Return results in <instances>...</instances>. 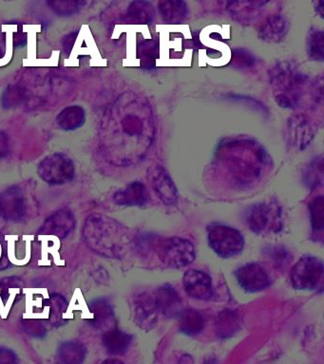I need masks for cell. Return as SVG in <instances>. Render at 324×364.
Segmentation results:
<instances>
[{
	"mask_svg": "<svg viewBox=\"0 0 324 364\" xmlns=\"http://www.w3.org/2000/svg\"><path fill=\"white\" fill-rule=\"evenodd\" d=\"M100 136L104 153L112 165L126 167L140 162L155 138L151 104L134 93L120 96L104 114Z\"/></svg>",
	"mask_w": 324,
	"mask_h": 364,
	"instance_id": "cell-1",
	"label": "cell"
},
{
	"mask_svg": "<svg viewBox=\"0 0 324 364\" xmlns=\"http://www.w3.org/2000/svg\"><path fill=\"white\" fill-rule=\"evenodd\" d=\"M220 160L238 176L257 177L267 162L266 153L260 145L249 140H234L221 146Z\"/></svg>",
	"mask_w": 324,
	"mask_h": 364,
	"instance_id": "cell-2",
	"label": "cell"
},
{
	"mask_svg": "<svg viewBox=\"0 0 324 364\" xmlns=\"http://www.w3.org/2000/svg\"><path fill=\"white\" fill-rule=\"evenodd\" d=\"M87 245L94 252L115 258L122 243V230L114 220L102 214H92L87 219L83 228Z\"/></svg>",
	"mask_w": 324,
	"mask_h": 364,
	"instance_id": "cell-3",
	"label": "cell"
},
{
	"mask_svg": "<svg viewBox=\"0 0 324 364\" xmlns=\"http://www.w3.org/2000/svg\"><path fill=\"white\" fill-rule=\"evenodd\" d=\"M271 84L279 106L295 109L306 94L309 78L292 65L281 63L272 70Z\"/></svg>",
	"mask_w": 324,
	"mask_h": 364,
	"instance_id": "cell-4",
	"label": "cell"
},
{
	"mask_svg": "<svg viewBox=\"0 0 324 364\" xmlns=\"http://www.w3.org/2000/svg\"><path fill=\"white\" fill-rule=\"evenodd\" d=\"M208 243L217 255L225 259L235 258L244 247L241 231L224 225L208 228Z\"/></svg>",
	"mask_w": 324,
	"mask_h": 364,
	"instance_id": "cell-5",
	"label": "cell"
},
{
	"mask_svg": "<svg viewBox=\"0 0 324 364\" xmlns=\"http://www.w3.org/2000/svg\"><path fill=\"white\" fill-rule=\"evenodd\" d=\"M38 176L50 185H63L72 182L75 166L67 155L55 153L45 158L38 165Z\"/></svg>",
	"mask_w": 324,
	"mask_h": 364,
	"instance_id": "cell-6",
	"label": "cell"
},
{
	"mask_svg": "<svg viewBox=\"0 0 324 364\" xmlns=\"http://www.w3.org/2000/svg\"><path fill=\"white\" fill-rule=\"evenodd\" d=\"M323 279V263L320 258L306 255L292 268L290 280L296 289L315 290Z\"/></svg>",
	"mask_w": 324,
	"mask_h": 364,
	"instance_id": "cell-7",
	"label": "cell"
},
{
	"mask_svg": "<svg viewBox=\"0 0 324 364\" xmlns=\"http://www.w3.org/2000/svg\"><path fill=\"white\" fill-rule=\"evenodd\" d=\"M193 243L180 237H171L161 244L159 258L163 263L173 268H184L195 259Z\"/></svg>",
	"mask_w": 324,
	"mask_h": 364,
	"instance_id": "cell-8",
	"label": "cell"
},
{
	"mask_svg": "<svg viewBox=\"0 0 324 364\" xmlns=\"http://www.w3.org/2000/svg\"><path fill=\"white\" fill-rule=\"evenodd\" d=\"M30 214L26 192L19 186H12L0 193V216L8 221L19 222Z\"/></svg>",
	"mask_w": 324,
	"mask_h": 364,
	"instance_id": "cell-9",
	"label": "cell"
},
{
	"mask_svg": "<svg viewBox=\"0 0 324 364\" xmlns=\"http://www.w3.org/2000/svg\"><path fill=\"white\" fill-rule=\"evenodd\" d=\"M148 180L157 197L166 205L176 204L178 200V191L170 174L163 166L155 165L148 170Z\"/></svg>",
	"mask_w": 324,
	"mask_h": 364,
	"instance_id": "cell-10",
	"label": "cell"
},
{
	"mask_svg": "<svg viewBox=\"0 0 324 364\" xmlns=\"http://www.w3.org/2000/svg\"><path fill=\"white\" fill-rule=\"evenodd\" d=\"M235 276L239 287L247 292H261L269 287L270 277L261 265L250 263L236 270Z\"/></svg>",
	"mask_w": 324,
	"mask_h": 364,
	"instance_id": "cell-11",
	"label": "cell"
},
{
	"mask_svg": "<svg viewBox=\"0 0 324 364\" xmlns=\"http://www.w3.org/2000/svg\"><path fill=\"white\" fill-rule=\"evenodd\" d=\"M75 226V216L69 209H61L48 217L42 225L39 236L64 238L72 233Z\"/></svg>",
	"mask_w": 324,
	"mask_h": 364,
	"instance_id": "cell-12",
	"label": "cell"
},
{
	"mask_svg": "<svg viewBox=\"0 0 324 364\" xmlns=\"http://www.w3.org/2000/svg\"><path fill=\"white\" fill-rule=\"evenodd\" d=\"M183 284L190 297L205 301L212 298V281L207 273L197 270H188L183 277Z\"/></svg>",
	"mask_w": 324,
	"mask_h": 364,
	"instance_id": "cell-13",
	"label": "cell"
},
{
	"mask_svg": "<svg viewBox=\"0 0 324 364\" xmlns=\"http://www.w3.org/2000/svg\"><path fill=\"white\" fill-rule=\"evenodd\" d=\"M287 138L289 145L298 150H303L310 145L314 138V129L308 118L304 116H294L289 120L287 126Z\"/></svg>",
	"mask_w": 324,
	"mask_h": 364,
	"instance_id": "cell-14",
	"label": "cell"
},
{
	"mask_svg": "<svg viewBox=\"0 0 324 364\" xmlns=\"http://www.w3.org/2000/svg\"><path fill=\"white\" fill-rule=\"evenodd\" d=\"M158 310L154 299L146 293L138 295L134 301V320L140 329L151 330L158 321Z\"/></svg>",
	"mask_w": 324,
	"mask_h": 364,
	"instance_id": "cell-15",
	"label": "cell"
},
{
	"mask_svg": "<svg viewBox=\"0 0 324 364\" xmlns=\"http://www.w3.org/2000/svg\"><path fill=\"white\" fill-rule=\"evenodd\" d=\"M153 299L158 312L165 317H178L182 311L181 298L171 285L167 284L158 287Z\"/></svg>",
	"mask_w": 324,
	"mask_h": 364,
	"instance_id": "cell-16",
	"label": "cell"
},
{
	"mask_svg": "<svg viewBox=\"0 0 324 364\" xmlns=\"http://www.w3.org/2000/svg\"><path fill=\"white\" fill-rule=\"evenodd\" d=\"M289 30V23L280 15L270 16L264 21L259 29V36L261 40L269 43H278L283 40Z\"/></svg>",
	"mask_w": 324,
	"mask_h": 364,
	"instance_id": "cell-17",
	"label": "cell"
},
{
	"mask_svg": "<svg viewBox=\"0 0 324 364\" xmlns=\"http://www.w3.org/2000/svg\"><path fill=\"white\" fill-rule=\"evenodd\" d=\"M114 199L120 206H143L148 200V191L142 182H134L129 183L123 190L117 192Z\"/></svg>",
	"mask_w": 324,
	"mask_h": 364,
	"instance_id": "cell-18",
	"label": "cell"
},
{
	"mask_svg": "<svg viewBox=\"0 0 324 364\" xmlns=\"http://www.w3.org/2000/svg\"><path fill=\"white\" fill-rule=\"evenodd\" d=\"M91 312L92 314V326L98 329L109 330L114 329L115 321L114 310L111 304L105 299H99L91 304Z\"/></svg>",
	"mask_w": 324,
	"mask_h": 364,
	"instance_id": "cell-19",
	"label": "cell"
},
{
	"mask_svg": "<svg viewBox=\"0 0 324 364\" xmlns=\"http://www.w3.org/2000/svg\"><path fill=\"white\" fill-rule=\"evenodd\" d=\"M86 121V112L82 106H70L65 107L58 118L56 123L65 131H73L83 126Z\"/></svg>",
	"mask_w": 324,
	"mask_h": 364,
	"instance_id": "cell-20",
	"label": "cell"
},
{
	"mask_svg": "<svg viewBox=\"0 0 324 364\" xmlns=\"http://www.w3.org/2000/svg\"><path fill=\"white\" fill-rule=\"evenodd\" d=\"M132 337L128 333L118 329L107 331L103 337V344L109 354L121 355L125 354L131 346Z\"/></svg>",
	"mask_w": 324,
	"mask_h": 364,
	"instance_id": "cell-21",
	"label": "cell"
},
{
	"mask_svg": "<svg viewBox=\"0 0 324 364\" xmlns=\"http://www.w3.org/2000/svg\"><path fill=\"white\" fill-rule=\"evenodd\" d=\"M179 330L187 336H196L205 327V319L201 312L195 309L182 310L178 317Z\"/></svg>",
	"mask_w": 324,
	"mask_h": 364,
	"instance_id": "cell-22",
	"label": "cell"
},
{
	"mask_svg": "<svg viewBox=\"0 0 324 364\" xmlns=\"http://www.w3.org/2000/svg\"><path fill=\"white\" fill-rule=\"evenodd\" d=\"M159 11L163 21L170 24H178L184 21L188 15V7L184 1H160Z\"/></svg>",
	"mask_w": 324,
	"mask_h": 364,
	"instance_id": "cell-23",
	"label": "cell"
},
{
	"mask_svg": "<svg viewBox=\"0 0 324 364\" xmlns=\"http://www.w3.org/2000/svg\"><path fill=\"white\" fill-rule=\"evenodd\" d=\"M272 211L271 206L264 204V203L253 206L247 213V224L255 233H261L269 226L270 220L274 214Z\"/></svg>",
	"mask_w": 324,
	"mask_h": 364,
	"instance_id": "cell-24",
	"label": "cell"
},
{
	"mask_svg": "<svg viewBox=\"0 0 324 364\" xmlns=\"http://www.w3.org/2000/svg\"><path fill=\"white\" fill-rule=\"evenodd\" d=\"M86 348L83 344L69 341L62 344L58 350L59 364H82L85 360Z\"/></svg>",
	"mask_w": 324,
	"mask_h": 364,
	"instance_id": "cell-25",
	"label": "cell"
},
{
	"mask_svg": "<svg viewBox=\"0 0 324 364\" xmlns=\"http://www.w3.org/2000/svg\"><path fill=\"white\" fill-rule=\"evenodd\" d=\"M154 18V9L146 1H134L129 5L126 19L131 23L148 24Z\"/></svg>",
	"mask_w": 324,
	"mask_h": 364,
	"instance_id": "cell-26",
	"label": "cell"
},
{
	"mask_svg": "<svg viewBox=\"0 0 324 364\" xmlns=\"http://www.w3.org/2000/svg\"><path fill=\"white\" fill-rule=\"evenodd\" d=\"M269 4V2H230L228 10L230 11L231 15L239 21H250L252 18H255L259 11Z\"/></svg>",
	"mask_w": 324,
	"mask_h": 364,
	"instance_id": "cell-27",
	"label": "cell"
},
{
	"mask_svg": "<svg viewBox=\"0 0 324 364\" xmlns=\"http://www.w3.org/2000/svg\"><path fill=\"white\" fill-rule=\"evenodd\" d=\"M27 99V90L21 84H11L1 96V104L4 109H11L24 103Z\"/></svg>",
	"mask_w": 324,
	"mask_h": 364,
	"instance_id": "cell-28",
	"label": "cell"
},
{
	"mask_svg": "<svg viewBox=\"0 0 324 364\" xmlns=\"http://www.w3.org/2000/svg\"><path fill=\"white\" fill-rule=\"evenodd\" d=\"M307 49L309 57L314 61H323L324 57V35L323 31L313 29L310 31L307 39Z\"/></svg>",
	"mask_w": 324,
	"mask_h": 364,
	"instance_id": "cell-29",
	"label": "cell"
},
{
	"mask_svg": "<svg viewBox=\"0 0 324 364\" xmlns=\"http://www.w3.org/2000/svg\"><path fill=\"white\" fill-rule=\"evenodd\" d=\"M47 4L56 15L70 16L82 9L86 2L76 1V0H52V1H48Z\"/></svg>",
	"mask_w": 324,
	"mask_h": 364,
	"instance_id": "cell-30",
	"label": "cell"
},
{
	"mask_svg": "<svg viewBox=\"0 0 324 364\" xmlns=\"http://www.w3.org/2000/svg\"><path fill=\"white\" fill-rule=\"evenodd\" d=\"M138 55L140 56L144 67L146 69L153 67L157 57V46L153 41L143 42L139 46Z\"/></svg>",
	"mask_w": 324,
	"mask_h": 364,
	"instance_id": "cell-31",
	"label": "cell"
},
{
	"mask_svg": "<svg viewBox=\"0 0 324 364\" xmlns=\"http://www.w3.org/2000/svg\"><path fill=\"white\" fill-rule=\"evenodd\" d=\"M310 214L313 230L320 231L323 230V197H318L310 204Z\"/></svg>",
	"mask_w": 324,
	"mask_h": 364,
	"instance_id": "cell-32",
	"label": "cell"
},
{
	"mask_svg": "<svg viewBox=\"0 0 324 364\" xmlns=\"http://www.w3.org/2000/svg\"><path fill=\"white\" fill-rule=\"evenodd\" d=\"M66 310L67 303L65 299L59 295H53L50 300V320L55 324L60 323Z\"/></svg>",
	"mask_w": 324,
	"mask_h": 364,
	"instance_id": "cell-33",
	"label": "cell"
},
{
	"mask_svg": "<svg viewBox=\"0 0 324 364\" xmlns=\"http://www.w3.org/2000/svg\"><path fill=\"white\" fill-rule=\"evenodd\" d=\"M220 333L224 337H227V335H232V333L235 332L237 327V318L235 313L233 312H224L219 318L218 324Z\"/></svg>",
	"mask_w": 324,
	"mask_h": 364,
	"instance_id": "cell-34",
	"label": "cell"
},
{
	"mask_svg": "<svg viewBox=\"0 0 324 364\" xmlns=\"http://www.w3.org/2000/svg\"><path fill=\"white\" fill-rule=\"evenodd\" d=\"M10 139L4 131H0V160L4 159L10 154Z\"/></svg>",
	"mask_w": 324,
	"mask_h": 364,
	"instance_id": "cell-35",
	"label": "cell"
},
{
	"mask_svg": "<svg viewBox=\"0 0 324 364\" xmlns=\"http://www.w3.org/2000/svg\"><path fill=\"white\" fill-rule=\"evenodd\" d=\"M0 364H18V357L7 348H0Z\"/></svg>",
	"mask_w": 324,
	"mask_h": 364,
	"instance_id": "cell-36",
	"label": "cell"
},
{
	"mask_svg": "<svg viewBox=\"0 0 324 364\" xmlns=\"http://www.w3.org/2000/svg\"><path fill=\"white\" fill-rule=\"evenodd\" d=\"M77 33L76 32H73L68 35L66 38H64L63 40V50L65 53H69L73 45L75 43V39L77 38Z\"/></svg>",
	"mask_w": 324,
	"mask_h": 364,
	"instance_id": "cell-37",
	"label": "cell"
},
{
	"mask_svg": "<svg viewBox=\"0 0 324 364\" xmlns=\"http://www.w3.org/2000/svg\"><path fill=\"white\" fill-rule=\"evenodd\" d=\"M237 57L236 61L242 62L246 65V66H250L252 63H254L255 59L247 53H242V50H239L238 53H236Z\"/></svg>",
	"mask_w": 324,
	"mask_h": 364,
	"instance_id": "cell-38",
	"label": "cell"
},
{
	"mask_svg": "<svg viewBox=\"0 0 324 364\" xmlns=\"http://www.w3.org/2000/svg\"><path fill=\"white\" fill-rule=\"evenodd\" d=\"M176 364H193V360L190 355H184L181 358V360H180L179 363Z\"/></svg>",
	"mask_w": 324,
	"mask_h": 364,
	"instance_id": "cell-39",
	"label": "cell"
},
{
	"mask_svg": "<svg viewBox=\"0 0 324 364\" xmlns=\"http://www.w3.org/2000/svg\"><path fill=\"white\" fill-rule=\"evenodd\" d=\"M315 11L318 13H320L321 18H323L324 15V1H318L317 6H315Z\"/></svg>",
	"mask_w": 324,
	"mask_h": 364,
	"instance_id": "cell-40",
	"label": "cell"
},
{
	"mask_svg": "<svg viewBox=\"0 0 324 364\" xmlns=\"http://www.w3.org/2000/svg\"><path fill=\"white\" fill-rule=\"evenodd\" d=\"M102 364H125L123 361L117 360V358H109V360H106L104 361Z\"/></svg>",
	"mask_w": 324,
	"mask_h": 364,
	"instance_id": "cell-41",
	"label": "cell"
},
{
	"mask_svg": "<svg viewBox=\"0 0 324 364\" xmlns=\"http://www.w3.org/2000/svg\"><path fill=\"white\" fill-rule=\"evenodd\" d=\"M202 364H218V361H217L215 358H208Z\"/></svg>",
	"mask_w": 324,
	"mask_h": 364,
	"instance_id": "cell-42",
	"label": "cell"
}]
</instances>
